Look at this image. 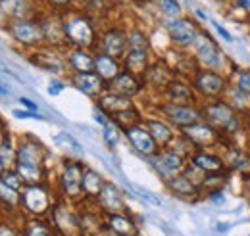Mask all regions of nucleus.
<instances>
[{"label":"nucleus","instance_id":"2eb2a0df","mask_svg":"<svg viewBox=\"0 0 250 236\" xmlns=\"http://www.w3.org/2000/svg\"><path fill=\"white\" fill-rule=\"evenodd\" d=\"M44 161H46V148L42 146L41 140L25 138L16 148V161H14V165L44 167Z\"/></svg>","mask_w":250,"mask_h":236},{"label":"nucleus","instance_id":"aec40b11","mask_svg":"<svg viewBox=\"0 0 250 236\" xmlns=\"http://www.w3.org/2000/svg\"><path fill=\"white\" fill-rule=\"evenodd\" d=\"M94 204L98 206V209L104 215H108V213H129V209L125 206L122 188H118L114 182H108V180H106V184H104V188H102V192H100V196L96 198Z\"/></svg>","mask_w":250,"mask_h":236},{"label":"nucleus","instance_id":"1a4fd4ad","mask_svg":"<svg viewBox=\"0 0 250 236\" xmlns=\"http://www.w3.org/2000/svg\"><path fill=\"white\" fill-rule=\"evenodd\" d=\"M150 165L154 167L158 175L162 177V180H169L175 175H181L185 171V167L188 165V156L185 152H181L179 148L169 146L160 150V154L154 157H148Z\"/></svg>","mask_w":250,"mask_h":236},{"label":"nucleus","instance_id":"dca6fc26","mask_svg":"<svg viewBox=\"0 0 250 236\" xmlns=\"http://www.w3.org/2000/svg\"><path fill=\"white\" fill-rule=\"evenodd\" d=\"M175 71L171 69V65L166 59H154L150 63V67L146 69V73L143 75V81L146 85V89H152L154 92L162 94L164 89L175 79Z\"/></svg>","mask_w":250,"mask_h":236},{"label":"nucleus","instance_id":"4468645a","mask_svg":"<svg viewBox=\"0 0 250 236\" xmlns=\"http://www.w3.org/2000/svg\"><path fill=\"white\" fill-rule=\"evenodd\" d=\"M124 137L127 138V142L131 144V148L137 154L145 156V157H154V156L160 154V148H158V144L154 142V138H152V135L148 133V129L143 123L125 129Z\"/></svg>","mask_w":250,"mask_h":236},{"label":"nucleus","instance_id":"f3484780","mask_svg":"<svg viewBox=\"0 0 250 236\" xmlns=\"http://www.w3.org/2000/svg\"><path fill=\"white\" fill-rule=\"evenodd\" d=\"M39 21L44 31L46 46L50 48H67L65 46V35H63V14L46 12L39 16Z\"/></svg>","mask_w":250,"mask_h":236},{"label":"nucleus","instance_id":"72a5a7b5","mask_svg":"<svg viewBox=\"0 0 250 236\" xmlns=\"http://www.w3.org/2000/svg\"><path fill=\"white\" fill-rule=\"evenodd\" d=\"M23 236H58V233L54 231L52 223H46L44 219L41 217H33L29 219L25 225H23Z\"/></svg>","mask_w":250,"mask_h":236},{"label":"nucleus","instance_id":"cd10ccee","mask_svg":"<svg viewBox=\"0 0 250 236\" xmlns=\"http://www.w3.org/2000/svg\"><path fill=\"white\" fill-rule=\"evenodd\" d=\"M33 63H37L39 67L50 71V73H56V75H62V73H69L67 71V65H65V56L58 54L56 48L52 50H46V48H39L31 58Z\"/></svg>","mask_w":250,"mask_h":236},{"label":"nucleus","instance_id":"3c124183","mask_svg":"<svg viewBox=\"0 0 250 236\" xmlns=\"http://www.w3.org/2000/svg\"><path fill=\"white\" fill-rule=\"evenodd\" d=\"M20 102H21V104H23L27 110H31V112H37V104H35V102H31L29 98H20Z\"/></svg>","mask_w":250,"mask_h":236},{"label":"nucleus","instance_id":"c756f323","mask_svg":"<svg viewBox=\"0 0 250 236\" xmlns=\"http://www.w3.org/2000/svg\"><path fill=\"white\" fill-rule=\"evenodd\" d=\"M96 108L102 110L108 118H114L116 114L129 110V108H135V100L133 98H127V96H120L112 90H106L98 100H96Z\"/></svg>","mask_w":250,"mask_h":236},{"label":"nucleus","instance_id":"ddd939ff","mask_svg":"<svg viewBox=\"0 0 250 236\" xmlns=\"http://www.w3.org/2000/svg\"><path fill=\"white\" fill-rule=\"evenodd\" d=\"M98 52H104L112 58L124 59L127 52V31L122 25H110L98 37Z\"/></svg>","mask_w":250,"mask_h":236},{"label":"nucleus","instance_id":"9d476101","mask_svg":"<svg viewBox=\"0 0 250 236\" xmlns=\"http://www.w3.org/2000/svg\"><path fill=\"white\" fill-rule=\"evenodd\" d=\"M200 23L198 20H192V18H177V20H167L166 21V33L171 40V44L179 50H188L194 46L198 35H200Z\"/></svg>","mask_w":250,"mask_h":236},{"label":"nucleus","instance_id":"a878e982","mask_svg":"<svg viewBox=\"0 0 250 236\" xmlns=\"http://www.w3.org/2000/svg\"><path fill=\"white\" fill-rule=\"evenodd\" d=\"M164 184H166V186H167V190H169L173 196H177L179 200L194 202V200H198V198H202V196H204V192L200 190V186H198V184H194L192 180H188L183 173H181V175L171 177L169 180H166Z\"/></svg>","mask_w":250,"mask_h":236},{"label":"nucleus","instance_id":"4c0bfd02","mask_svg":"<svg viewBox=\"0 0 250 236\" xmlns=\"http://www.w3.org/2000/svg\"><path fill=\"white\" fill-rule=\"evenodd\" d=\"M0 206H6L10 209H20L21 207V192L8 186L0 178Z\"/></svg>","mask_w":250,"mask_h":236},{"label":"nucleus","instance_id":"b1692460","mask_svg":"<svg viewBox=\"0 0 250 236\" xmlns=\"http://www.w3.org/2000/svg\"><path fill=\"white\" fill-rule=\"evenodd\" d=\"M145 89H146V85H145L143 77L133 75V73H129L125 69L108 85V90H112V92H116L120 96H127V98L139 96Z\"/></svg>","mask_w":250,"mask_h":236},{"label":"nucleus","instance_id":"09e8293b","mask_svg":"<svg viewBox=\"0 0 250 236\" xmlns=\"http://www.w3.org/2000/svg\"><path fill=\"white\" fill-rule=\"evenodd\" d=\"M0 236H23L21 233H18L12 225H8V223H2L0 221Z\"/></svg>","mask_w":250,"mask_h":236},{"label":"nucleus","instance_id":"393cba45","mask_svg":"<svg viewBox=\"0 0 250 236\" xmlns=\"http://www.w3.org/2000/svg\"><path fill=\"white\" fill-rule=\"evenodd\" d=\"M106 235L112 236H139L135 219L129 213H108L104 215Z\"/></svg>","mask_w":250,"mask_h":236},{"label":"nucleus","instance_id":"423d86ee","mask_svg":"<svg viewBox=\"0 0 250 236\" xmlns=\"http://www.w3.org/2000/svg\"><path fill=\"white\" fill-rule=\"evenodd\" d=\"M179 133L194 146V150H218V148L223 150L229 142H233V140L225 138L221 133H218L204 119H200V121L185 127V129H181Z\"/></svg>","mask_w":250,"mask_h":236},{"label":"nucleus","instance_id":"f03ea898","mask_svg":"<svg viewBox=\"0 0 250 236\" xmlns=\"http://www.w3.org/2000/svg\"><path fill=\"white\" fill-rule=\"evenodd\" d=\"M63 35L67 48H83V50H96L98 48V31L94 27L91 16L85 12L69 10L63 14Z\"/></svg>","mask_w":250,"mask_h":236},{"label":"nucleus","instance_id":"412c9836","mask_svg":"<svg viewBox=\"0 0 250 236\" xmlns=\"http://www.w3.org/2000/svg\"><path fill=\"white\" fill-rule=\"evenodd\" d=\"M143 125L148 129V133L152 135V138H154V142L158 144L160 150L171 146L175 142L177 135H179V131L164 118H145Z\"/></svg>","mask_w":250,"mask_h":236},{"label":"nucleus","instance_id":"c85d7f7f","mask_svg":"<svg viewBox=\"0 0 250 236\" xmlns=\"http://www.w3.org/2000/svg\"><path fill=\"white\" fill-rule=\"evenodd\" d=\"M122 71H124L122 59L112 58V56H108V54H104V52H96V54H94V73H96L106 85H110Z\"/></svg>","mask_w":250,"mask_h":236},{"label":"nucleus","instance_id":"ea45409f","mask_svg":"<svg viewBox=\"0 0 250 236\" xmlns=\"http://www.w3.org/2000/svg\"><path fill=\"white\" fill-rule=\"evenodd\" d=\"M122 137H124V131H122V127H120L116 121H112V119H110V121L102 127V140H104L106 148L114 150V148L120 144Z\"/></svg>","mask_w":250,"mask_h":236},{"label":"nucleus","instance_id":"c03bdc74","mask_svg":"<svg viewBox=\"0 0 250 236\" xmlns=\"http://www.w3.org/2000/svg\"><path fill=\"white\" fill-rule=\"evenodd\" d=\"M50 8V12H56V14H67L71 10V4L73 0H44Z\"/></svg>","mask_w":250,"mask_h":236},{"label":"nucleus","instance_id":"20e7f679","mask_svg":"<svg viewBox=\"0 0 250 236\" xmlns=\"http://www.w3.org/2000/svg\"><path fill=\"white\" fill-rule=\"evenodd\" d=\"M192 56L198 61V65L204 69H216V71L225 73L227 65H233L229 58L225 56V52L221 50V46L216 42V39L204 29L200 31V35L192 46Z\"/></svg>","mask_w":250,"mask_h":236},{"label":"nucleus","instance_id":"8fccbe9b","mask_svg":"<svg viewBox=\"0 0 250 236\" xmlns=\"http://www.w3.org/2000/svg\"><path fill=\"white\" fill-rule=\"evenodd\" d=\"M63 89H65V85H63V83H60V81H52V83H50V87H48V94L58 96Z\"/></svg>","mask_w":250,"mask_h":236},{"label":"nucleus","instance_id":"6e6552de","mask_svg":"<svg viewBox=\"0 0 250 236\" xmlns=\"http://www.w3.org/2000/svg\"><path fill=\"white\" fill-rule=\"evenodd\" d=\"M8 33L21 46H27V48H42V46H46L44 31H42L39 18L12 20L8 23Z\"/></svg>","mask_w":250,"mask_h":236},{"label":"nucleus","instance_id":"603ef678","mask_svg":"<svg viewBox=\"0 0 250 236\" xmlns=\"http://www.w3.org/2000/svg\"><path fill=\"white\" fill-rule=\"evenodd\" d=\"M243 118H245V133L250 135V110L243 116Z\"/></svg>","mask_w":250,"mask_h":236},{"label":"nucleus","instance_id":"49530a36","mask_svg":"<svg viewBox=\"0 0 250 236\" xmlns=\"http://www.w3.org/2000/svg\"><path fill=\"white\" fill-rule=\"evenodd\" d=\"M210 23H212V27L216 29V33H218V35L221 37V39H223V40H225V42H233V35H231L229 31L225 29V27H223L219 21H214V20H210Z\"/></svg>","mask_w":250,"mask_h":236},{"label":"nucleus","instance_id":"79ce46f5","mask_svg":"<svg viewBox=\"0 0 250 236\" xmlns=\"http://www.w3.org/2000/svg\"><path fill=\"white\" fill-rule=\"evenodd\" d=\"M129 188L133 190V194H137V196H139L141 200H145L146 204L156 206V207L162 206V200L158 198L156 194H152L150 190H146V188H143V186H139V184H133V182H129Z\"/></svg>","mask_w":250,"mask_h":236},{"label":"nucleus","instance_id":"6e6d98bb","mask_svg":"<svg viewBox=\"0 0 250 236\" xmlns=\"http://www.w3.org/2000/svg\"><path fill=\"white\" fill-rule=\"evenodd\" d=\"M0 16H2V14H0Z\"/></svg>","mask_w":250,"mask_h":236},{"label":"nucleus","instance_id":"5701e85b","mask_svg":"<svg viewBox=\"0 0 250 236\" xmlns=\"http://www.w3.org/2000/svg\"><path fill=\"white\" fill-rule=\"evenodd\" d=\"M221 154L231 173H241L243 177L250 178V154H247L241 146H235V142H229L221 150Z\"/></svg>","mask_w":250,"mask_h":236},{"label":"nucleus","instance_id":"a211bd4d","mask_svg":"<svg viewBox=\"0 0 250 236\" xmlns=\"http://www.w3.org/2000/svg\"><path fill=\"white\" fill-rule=\"evenodd\" d=\"M192 165H196L200 171L206 175H218V173H227V165L223 159L221 150H194L188 157Z\"/></svg>","mask_w":250,"mask_h":236},{"label":"nucleus","instance_id":"0eeeda50","mask_svg":"<svg viewBox=\"0 0 250 236\" xmlns=\"http://www.w3.org/2000/svg\"><path fill=\"white\" fill-rule=\"evenodd\" d=\"M54 206V196L46 182L42 184H25L21 190V209L31 217H44Z\"/></svg>","mask_w":250,"mask_h":236},{"label":"nucleus","instance_id":"a19ab883","mask_svg":"<svg viewBox=\"0 0 250 236\" xmlns=\"http://www.w3.org/2000/svg\"><path fill=\"white\" fill-rule=\"evenodd\" d=\"M156 6L160 14L167 20H177L183 18V6L179 0H156Z\"/></svg>","mask_w":250,"mask_h":236},{"label":"nucleus","instance_id":"f257e3e1","mask_svg":"<svg viewBox=\"0 0 250 236\" xmlns=\"http://www.w3.org/2000/svg\"><path fill=\"white\" fill-rule=\"evenodd\" d=\"M200 110H202V119L210 123L225 138L233 140L241 133H245V118L223 98L200 102Z\"/></svg>","mask_w":250,"mask_h":236},{"label":"nucleus","instance_id":"7ed1b4c3","mask_svg":"<svg viewBox=\"0 0 250 236\" xmlns=\"http://www.w3.org/2000/svg\"><path fill=\"white\" fill-rule=\"evenodd\" d=\"M190 85L196 92V96L200 98V102H210V100H221L231 83H229L227 73L200 67L190 77Z\"/></svg>","mask_w":250,"mask_h":236},{"label":"nucleus","instance_id":"bb28decb","mask_svg":"<svg viewBox=\"0 0 250 236\" xmlns=\"http://www.w3.org/2000/svg\"><path fill=\"white\" fill-rule=\"evenodd\" d=\"M65 65H67L69 75H73V73H93L94 71L93 50L67 48V52H65Z\"/></svg>","mask_w":250,"mask_h":236},{"label":"nucleus","instance_id":"f8f14e48","mask_svg":"<svg viewBox=\"0 0 250 236\" xmlns=\"http://www.w3.org/2000/svg\"><path fill=\"white\" fill-rule=\"evenodd\" d=\"M158 112L167 123H171L177 131L185 129L188 125L202 119L200 104H171V102H160Z\"/></svg>","mask_w":250,"mask_h":236},{"label":"nucleus","instance_id":"5fc2aeb1","mask_svg":"<svg viewBox=\"0 0 250 236\" xmlns=\"http://www.w3.org/2000/svg\"><path fill=\"white\" fill-rule=\"evenodd\" d=\"M100 236H112V235H100Z\"/></svg>","mask_w":250,"mask_h":236},{"label":"nucleus","instance_id":"7c9ffc66","mask_svg":"<svg viewBox=\"0 0 250 236\" xmlns=\"http://www.w3.org/2000/svg\"><path fill=\"white\" fill-rule=\"evenodd\" d=\"M122 63H124L125 71H129V73H133V75L143 77V75L146 73V69L150 67L152 58H150V52L127 50V52H125V56H124V59H122Z\"/></svg>","mask_w":250,"mask_h":236},{"label":"nucleus","instance_id":"2f4dec72","mask_svg":"<svg viewBox=\"0 0 250 236\" xmlns=\"http://www.w3.org/2000/svg\"><path fill=\"white\" fill-rule=\"evenodd\" d=\"M104 184H106L104 177L100 173H96L94 169L87 167L85 175H83V202H96Z\"/></svg>","mask_w":250,"mask_h":236},{"label":"nucleus","instance_id":"37998d69","mask_svg":"<svg viewBox=\"0 0 250 236\" xmlns=\"http://www.w3.org/2000/svg\"><path fill=\"white\" fill-rule=\"evenodd\" d=\"M2 180L8 184V186H12V188H16V190H23V186H25V182L21 180V177L18 175V171L16 169H6L4 173H2Z\"/></svg>","mask_w":250,"mask_h":236},{"label":"nucleus","instance_id":"a18cd8bd","mask_svg":"<svg viewBox=\"0 0 250 236\" xmlns=\"http://www.w3.org/2000/svg\"><path fill=\"white\" fill-rule=\"evenodd\" d=\"M231 6H233L237 12H241V16H243L245 20L250 21V0H233Z\"/></svg>","mask_w":250,"mask_h":236},{"label":"nucleus","instance_id":"6ab92c4d","mask_svg":"<svg viewBox=\"0 0 250 236\" xmlns=\"http://www.w3.org/2000/svg\"><path fill=\"white\" fill-rule=\"evenodd\" d=\"M160 96L164 98V102H171V104H200V98L196 96L190 81L183 77H175Z\"/></svg>","mask_w":250,"mask_h":236},{"label":"nucleus","instance_id":"473e14b6","mask_svg":"<svg viewBox=\"0 0 250 236\" xmlns=\"http://www.w3.org/2000/svg\"><path fill=\"white\" fill-rule=\"evenodd\" d=\"M0 14L10 16L12 20H25V18H39L31 16V4L27 0H0Z\"/></svg>","mask_w":250,"mask_h":236},{"label":"nucleus","instance_id":"4be33fe9","mask_svg":"<svg viewBox=\"0 0 250 236\" xmlns=\"http://www.w3.org/2000/svg\"><path fill=\"white\" fill-rule=\"evenodd\" d=\"M69 81L79 92H83L85 96L94 98V100H98L108 90V85L94 71L93 73H73V75H69Z\"/></svg>","mask_w":250,"mask_h":236},{"label":"nucleus","instance_id":"c9c22d12","mask_svg":"<svg viewBox=\"0 0 250 236\" xmlns=\"http://www.w3.org/2000/svg\"><path fill=\"white\" fill-rule=\"evenodd\" d=\"M223 100L225 102H229L241 116H245L247 112L250 110V96L249 94H245V92H241V90H237L235 87H231L229 85V89L225 92V96H223Z\"/></svg>","mask_w":250,"mask_h":236},{"label":"nucleus","instance_id":"9b49d317","mask_svg":"<svg viewBox=\"0 0 250 236\" xmlns=\"http://www.w3.org/2000/svg\"><path fill=\"white\" fill-rule=\"evenodd\" d=\"M52 215V227L58 233V236H85L79 221V211L67 204V200H56L50 209Z\"/></svg>","mask_w":250,"mask_h":236},{"label":"nucleus","instance_id":"58836bf2","mask_svg":"<svg viewBox=\"0 0 250 236\" xmlns=\"http://www.w3.org/2000/svg\"><path fill=\"white\" fill-rule=\"evenodd\" d=\"M110 119H112V121H116V123L122 127V131L129 129V127H133V125H141V123H145V116H143L137 108L124 110V112L116 114L114 118H110Z\"/></svg>","mask_w":250,"mask_h":236},{"label":"nucleus","instance_id":"f704fd0d","mask_svg":"<svg viewBox=\"0 0 250 236\" xmlns=\"http://www.w3.org/2000/svg\"><path fill=\"white\" fill-rule=\"evenodd\" d=\"M227 75H229L231 87H235L237 90H241V92H245V94L250 96V67L233 65Z\"/></svg>","mask_w":250,"mask_h":236},{"label":"nucleus","instance_id":"e433bc0d","mask_svg":"<svg viewBox=\"0 0 250 236\" xmlns=\"http://www.w3.org/2000/svg\"><path fill=\"white\" fill-rule=\"evenodd\" d=\"M127 50H141L150 52V39L143 29H129L127 31Z\"/></svg>","mask_w":250,"mask_h":236},{"label":"nucleus","instance_id":"864d4df0","mask_svg":"<svg viewBox=\"0 0 250 236\" xmlns=\"http://www.w3.org/2000/svg\"><path fill=\"white\" fill-rule=\"evenodd\" d=\"M8 169V165H6V161L2 159V156H0V177H2V173Z\"/></svg>","mask_w":250,"mask_h":236},{"label":"nucleus","instance_id":"39448f33","mask_svg":"<svg viewBox=\"0 0 250 236\" xmlns=\"http://www.w3.org/2000/svg\"><path fill=\"white\" fill-rule=\"evenodd\" d=\"M87 165L81 159L67 157L58 175V188L63 200L67 202H81L83 200V175Z\"/></svg>","mask_w":250,"mask_h":236},{"label":"nucleus","instance_id":"de8ad7c7","mask_svg":"<svg viewBox=\"0 0 250 236\" xmlns=\"http://www.w3.org/2000/svg\"><path fill=\"white\" fill-rule=\"evenodd\" d=\"M12 114H14V118H18V119H44L41 114L31 112V110H14Z\"/></svg>","mask_w":250,"mask_h":236}]
</instances>
